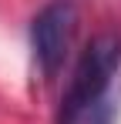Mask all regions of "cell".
Here are the masks:
<instances>
[{
    "instance_id": "2",
    "label": "cell",
    "mask_w": 121,
    "mask_h": 124,
    "mask_svg": "<svg viewBox=\"0 0 121 124\" xmlns=\"http://www.w3.org/2000/svg\"><path fill=\"white\" fill-rule=\"evenodd\" d=\"M74 30H78V14H74L71 3H51L34 17L30 44H34V57H37L44 77H54L64 67V57L71 50V40H74Z\"/></svg>"
},
{
    "instance_id": "1",
    "label": "cell",
    "mask_w": 121,
    "mask_h": 124,
    "mask_svg": "<svg viewBox=\"0 0 121 124\" xmlns=\"http://www.w3.org/2000/svg\"><path fill=\"white\" fill-rule=\"evenodd\" d=\"M118 64H121V37L118 34H98L84 47L81 61L74 64L71 84L60 97L57 124H78L81 117H87L101 104V94L108 91Z\"/></svg>"
}]
</instances>
